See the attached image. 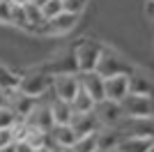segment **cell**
I'll use <instances>...</instances> for the list:
<instances>
[{"label": "cell", "instance_id": "5bb4252c", "mask_svg": "<svg viewBox=\"0 0 154 152\" xmlns=\"http://www.w3.org/2000/svg\"><path fill=\"white\" fill-rule=\"evenodd\" d=\"M154 145V138H140V136H122L117 152H147Z\"/></svg>", "mask_w": 154, "mask_h": 152}, {"label": "cell", "instance_id": "e0dca14e", "mask_svg": "<svg viewBox=\"0 0 154 152\" xmlns=\"http://www.w3.org/2000/svg\"><path fill=\"white\" fill-rule=\"evenodd\" d=\"M9 23L19 25V28H23V30H30V25H28V16H26V9H23V5H16V2H12V7H9Z\"/></svg>", "mask_w": 154, "mask_h": 152}, {"label": "cell", "instance_id": "ac0fdd59", "mask_svg": "<svg viewBox=\"0 0 154 152\" xmlns=\"http://www.w3.org/2000/svg\"><path fill=\"white\" fill-rule=\"evenodd\" d=\"M71 150H74V152H99V150H97V131L88 134V136H81V138L74 143Z\"/></svg>", "mask_w": 154, "mask_h": 152}, {"label": "cell", "instance_id": "8992f818", "mask_svg": "<svg viewBox=\"0 0 154 152\" xmlns=\"http://www.w3.org/2000/svg\"><path fill=\"white\" fill-rule=\"evenodd\" d=\"M78 76L76 74H60V76H51V90L58 99L71 104V99L78 92Z\"/></svg>", "mask_w": 154, "mask_h": 152}, {"label": "cell", "instance_id": "83f0119b", "mask_svg": "<svg viewBox=\"0 0 154 152\" xmlns=\"http://www.w3.org/2000/svg\"><path fill=\"white\" fill-rule=\"evenodd\" d=\"M0 152H16V150H14V145H7V147H2Z\"/></svg>", "mask_w": 154, "mask_h": 152}, {"label": "cell", "instance_id": "d4e9b609", "mask_svg": "<svg viewBox=\"0 0 154 152\" xmlns=\"http://www.w3.org/2000/svg\"><path fill=\"white\" fill-rule=\"evenodd\" d=\"M147 16H149V21H152V25H154V2H147Z\"/></svg>", "mask_w": 154, "mask_h": 152}, {"label": "cell", "instance_id": "7c38bea8", "mask_svg": "<svg viewBox=\"0 0 154 152\" xmlns=\"http://www.w3.org/2000/svg\"><path fill=\"white\" fill-rule=\"evenodd\" d=\"M48 134H51L53 143L58 147H74V143L78 141V136L74 134V129L69 125H53L48 129Z\"/></svg>", "mask_w": 154, "mask_h": 152}, {"label": "cell", "instance_id": "9a60e30c", "mask_svg": "<svg viewBox=\"0 0 154 152\" xmlns=\"http://www.w3.org/2000/svg\"><path fill=\"white\" fill-rule=\"evenodd\" d=\"M129 95H140V97H152L154 99V85L140 74H131L129 76Z\"/></svg>", "mask_w": 154, "mask_h": 152}, {"label": "cell", "instance_id": "ba28073f", "mask_svg": "<svg viewBox=\"0 0 154 152\" xmlns=\"http://www.w3.org/2000/svg\"><path fill=\"white\" fill-rule=\"evenodd\" d=\"M69 127L74 129V134H76L78 138L101 129V125H99V120H97L94 113H74L71 120H69Z\"/></svg>", "mask_w": 154, "mask_h": 152}, {"label": "cell", "instance_id": "7a4b0ae2", "mask_svg": "<svg viewBox=\"0 0 154 152\" xmlns=\"http://www.w3.org/2000/svg\"><path fill=\"white\" fill-rule=\"evenodd\" d=\"M101 49L97 42L92 39H83L74 46V58H76V67L78 74H88V71L97 69V62H99V55H101Z\"/></svg>", "mask_w": 154, "mask_h": 152}, {"label": "cell", "instance_id": "277c9868", "mask_svg": "<svg viewBox=\"0 0 154 152\" xmlns=\"http://www.w3.org/2000/svg\"><path fill=\"white\" fill-rule=\"evenodd\" d=\"M16 88L23 92V95L28 97H42L46 92V90H51V76L44 74V71H39V69H32L28 71V74L19 76V85Z\"/></svg>", "mask_w": 154, "mask_h": 152}, {"label": "cell", "instance_id": "6da1fadb", "mask_svg": "<svg viewBox=\"0 0 154 152\" xmlns=\"http://www.w3.org/2000/svg\"><path fill=\"white\" fill-rule=\"evenodd\" d=\"M94 71L101 76V78H110V76H120V74H127V76L134 74L131 65L110 49H101V55H99V62H97Z\"/></svg>", "mask_w": 154, "mask_h": 152}, {"label": "cell", "instance_id": "d6a6232c", "mask_svg": "<svg viewBox=\"0 0 154 152\" xmlns=\"http://www.w3.org/2000/svg\"><path fill=\"white\" fill-rule=\"evenodd\" d=\"M149 2H154V0H149Z\"/></svg>", "mask_w": 154, "mask_h": 152}, {"label": "cell", "instance_id": "52a82bcc", "mask_svg": "<svg viewBox=\"0 0 154 152\" xmlns=\"http://www.w3.org/2000/svg\"><path fill=\"white\" fill-rule=\"evenodd\" d=\"M127 95H129V76L127 74L103 78V99L117 101V104H120Z\"/></svg>", "mask_w": 154, "mask_h": 152}, {"label": "cell", "instance_id": "ffe728a7", "mask_svg": "<svg viewBox=\"0 0 154 152\" xmlns=\"http://www.w3.org/2000/svg\"><path fill=\"white\" fill-rule=\"evenodd\" d=\"M16 120H19V115L14 113L9 106L0 108V129H12V127L16 125Z\"/></svg>", "mask_w": 154, "mask_h": 152}, {"label": "cell", "instance_id": "484cf974", "mask_svg": "<svg viewBox=\"0 0 154 152\" xmlns=\"http://www.w3.org/2000/svg\"><path fill=\"white\" fill-rule=\"evenodd\" d=\"M7 106V97H5V90L0 88V108H5Z\"/></svg>", "mask_w": 154, "mask_h": 152}, {"label": "cell", "instance_id": "3957f363", "mask_svg": "<svg viewBox=\"0 0 154 152\" xmlns=\"http://www.w3.org/2000/svg\"><path fill=\"white\" fill-rule=\"evenodd\" d=\"M124 115L136 118V120H154V99L152 97H140V95H127L120 101Z\"/></svg>", "mask_w": 154, "mask_h": 152}, {"label": "cell", "instance_id": "7402d4cb", "mask_svg": "<svg viewBox=\"0 0 154 152\" xmlns=\"http://www.w3.org/2000/svg\"><path fill=\"white\" fill-rule=\"evenodd\" d=\"M16 141H14V131L12 129H0V150L7 145H14Z\"/></svg>", "mask_w": 154, "mask_h": 152}, {"label": "cell", "instance_id": "f546056e", "mask_svg": "<svg viewBox=\"0 0 154 152\" xmlns=\"http://www.w3.org/2000/svg\"><path fill=\"white\" fill-rule=\"evenodd\" d=\"M147 152H154V145H152V147H149V150H147Z\"/></svg>", "mask_w": 154, "mask_h": 152}, {"label": "cell", "instance_id": "d6986e66", "mask_svg": "<svg viewBox=\"0 0 154 152\" xmlns=\"http://www.w3.org/2000/svg\"><path fill=\"white\" fill-rule=\"evenodd\" d=\"M42 14H44V21L55 19L58 14H62V0H48V2L42 7Z\"/></svg>", "mask_w": 154, "mask_h": 152}, {"label": "cell", "instance_id": "44dd1931", "mask_svg": "<svg viewBox=\"0 0 154 152\" xmlns=\"http://www.w3.org/2000/svg\"><path fill=\"white\" fill-rule=\"evenodd\" d=\"M85 2H88V0H62V12L81 16V12L85 9Z\"/></svg>", "mask_w": 154, "mask_h": 152}, {"label": "cell", "instance_id": "cb8c5ba5", "mask_svg": "<svg viewBox=\"0 0 154 152\" xmlns=\"http://www.w3.org/2000/svg\"><path fill=\"white\" fill-rule=\"evenodd\" d=\"M14 150H16V152H35L26 141H16V143H14Z\"/></svg>", "mask_w": 154, "mask_h": 152}, {"label": "cell", "instance_id": "4dcf8cb0", "mask_svg": "<svg viewBox=\"0 0 154 152\" xmlns=\"http://www.w3.org/2000/svg\"><path fill=\"white\" fill-rule=\"evenodd\" d=\"M5 2H9V5H12V0H5Z\"/></svg>", "mask_w": 154, "mask_h": 152}, {"label": "cell", "instance_id": "5b68a950", "mask_svg": "<svg viewBox=\"0 0 154 152\" xmlns=\"http://www.w3.org/2000/svg\"><path fill=\"white\" fill-rule=\"evenodd\" d=\"M92 113L97 115L99 125H101V127H108V129H117V127L122 125V120L127 118L124 111H122V106H120L117 101H108V99L94 104V111H92Z\"/></svg>", "mask_w": 154, "mask_h": 152}, {"label": "cell", "instance_id": "9c48e42d", "mask_svg": "<svg viewBox=\"0 0 154 152\" xmlns=\"http://www.w3.org/2000/svg\"><path fill=\"white\" fill-rule=\"evenodd\" d=\"M78 76V85L94 99V104L103 101V78L97 71H88V74H76Z\"/></svg>", "mask_w": 154, "mask_h": 152}, {"label": "cell", "instance_id": "f1b7e54d", "mask_svg": "<svg viewBox=\"0 0 154 152\" xmlns=\"http://www.w3.org/2000/svg\"><path fill=\"white\" fill-rule=\"evenodd\" d=\"M35 152H51V147H37Z\"/></svg>", "mask_w": 154, "mask_h": 152}, {"label": "cell", "instance_id": "4316f807", "mask_svg": "<svg viewBox=\"0 0 154 152\" xmlns=\"http://www.w3.org/2000/svg\"><path fill=\"white\" fill-rule=\"evenodd\" d=\"M51 152H74V150L71 147H58L55 145V147H51Z\"/></svg>", "mask_w": 154, "mask_h": 152}, {"label": "cell", "instance_id": "30bf717a", "mask_svg": "<svg viewBox=\"0 0 154 152\" xmlns=\"http://www.w3.org/2000/svg\"><path fill=\"white\" fill-rule=\"evenodd\" d=\"M122 141V134L117 129H108V127H101L97 131V150L99 152H110V150H117Z\"/></svg>", "mask_w": 154, "mask_h": 152}, {"label": "cell", "instance_id": "4fadbf2b", "mask_svg": "<svg viewBox=\"0 0 154 152\" xmlns=\"http://www.w3.org/2000/svg\"><path fill=\"white\" fill-rule=\"evenodd\" d=\"M51 115H53V125H69L71 120V106L67 104V101L58 99V97L53 95V90H51Z\"/></svg>", "mask_w": 154, "mask_h": 152}, {"label": "cell", "instance_id": "2e32d148", "mask_svg": "<svg viewBox=\"0 0 154 152\" xmlns=\"http://www.w3.org/2000/svg\"><path fill=\"white\" fill-rule=\"evenodd\" d=\"M69 106H71V113H92V111H94V99H92L83 88H78L76 97L71 99Z\"/></svg>", "mask_w": 154, "mask_h": 152}, {"label": "cell", "instance_id": "603a6c76", "mask_svg": "<svg viewBox=\"0 0 154 152\" xmlns=\"http://www.w3.org/2000/svg\"><path fill=\"white\" fill-rule=\"evenodd\" d=\"M9 2L0 0V23H9Z\"/></svg>", "mask_w": 154, "mask_h": 152}, {"label": "cell", "instance_id": "1f68e13d", "mask_svg": "<svg viewBox=\"0 0 154 152\" xmlns=\"http://www.w3.org/2000/svg\"><path fill=\"white\" fill-rule=\"evenodd\" d=\"M110 152H117V150H110Z\"/></svg>", "mask_w": 154, "mask_h": 152}, {"label": "cell", "instance_id": "8fae6325", "mask_svg": "<svg viewBox=\"0 0 154 152\" xmlns=\"http://www.w3.org/2000/svg\"><path fill=\"white\" fill-rule=\"evenodd\" d=\"M76 23H78V16L67 14V12L58 14V16H55V19H51V21H46V25H48V35H64V32L74 30V28H76Z\"/></svg>", "mask_w": 154, "mask_h": 152}]
</instances>
